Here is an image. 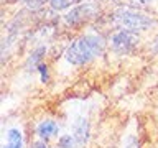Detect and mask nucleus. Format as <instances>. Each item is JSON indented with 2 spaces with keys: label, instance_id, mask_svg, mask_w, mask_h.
Wrapping results in <instances>:
<instances>
[{
  "label": "nucleus",
  "instance_id": "nucleus-4",
  "mask_svg": "<svg viewBox=\"0 0 158 148\" xmlns=\"http://www.w3.org/2000/svg\"><path fill=\"white\" fill-rule=\"evenodd\" d=\"M138 41H140V38H138L137 33L118 28L109 38V46H110V49L114 53L127 56V54L135 51V48L138 46Z\"/></svg>",
  "mask_w": 158,
  "mask_h": 148
},
{
  "label": "nucleus",
  "instance_id": "nucleus-7",
  "mask_svg": "<svg viewBox=\"0 0 158 148\" xmlns=\"http://www.w3.org/2000/svg\"><path fill=\"white\" fill-rule=\"evenodd\" d=\"M25 146V138L23 133L18 130V128H8L7 132V143L3 145V148H23Z\"/></svg>",
  "mask_w": 158,
  "mask_h": 148
},
{
  "label": "nucleus",
  "instance_id": "nucleus-10",
  "mask_svg": "<svg viewBox=\"0 0 158 148\" xmlns=\"http://www.w3.org/2000/svg\"><path fill=\"white\" fill-rule=\"evenodd\" d=\"M36 72L40 74V82L41 84H48L49 82V69H48V64L41 61L36 66Z\"/></svg>",
  "mask_w": 158,
  "mask_h": 148
},
{
  "label": "nucleus",
  "instance_id": "nucleus-2",
  "mask_svg": "<svg viewBox=\"0 0 158 148\" xmlns=\"http://www.w3.org/2000/svg\"><path fill=\"white\" fill-rule=\"evenodd\" d=\"M112 20L118 25V28L122 30H128L133 33H142V31H148L153 28L155 25V18H152L150 15L142 13L135 8H128V7H118L112 15Z\"/></svg>",
  "mask_w": 158,
  "mask_h": 148
},
{
  "label": "nucleus",
  "instance_id": "nucleus-8",
  "mask_svg": "<svg viewBox=\"0 0 158 148\" xmlns=\"http://www.w3.org/2000/svg\"><path fill=\"white\" fill-rule=\"evenodd\" d=\"M76 2L77 0H48V5L54 12H63L66 8H73V5Z\"/></svg>",
  "mask_w": 158,
  "mask_h": 148
},
{
  "label": "nucleus",
  "instance_id": "nucleus-12",
  "mask_svg": "<svg viewBox=\"0 0 158 148\" xmlns=\"http://www.w3.org/2000/svg\"><path fill=\"white\" fill-rule=\"evenodd\" d=\"M125 148H140V145H138V142L135 140V143H133V145H130V143H127Z\"/></svg>",
  "mask_w": 158,
  "mask_h": 148
},
{
  "label": "nucleus",
  "instance_id": "nucleus-3",
  "mask_svg": "<svg viewBox=\"0 0 158 148\" xmlns=\"http://www.w3.org/2000/svg\"><path fill=\"white\" fill-rule=\"evenodd\" d=\"M99 13V5L94 0H84V2L77 3L76 7H73L69 12L64 15V23L68 27H81L89 20H92Z\"/></svg>",
  "mask_w": 158,
  "mask_h": 148
},
{
  "label": "nucleus",
  "instance_id": "nucleus-9",
  "mask_svg": "<svg viewBox=\"0 0 158 148\" xmlns=\"http://www.w3.org/2000/svg\"><path fill=\"white\" fill-rule=\"evenodd\" d=\"M76 145L77 143H76V140H74L73 135H59L58 143H56L58 148H74Z\"/></svg>",
  "mask_w": 158,
  "mask_h": 148
},
{
  "label": "nucleus",
  "instance_id": "nucleus-1",
  "mask_svg": "<svg viewBox=\"0 0 158 148\" xmlns=\"http://www.w3.org/2000/svg\"><path fill=\"white\" fill-rule=\"evenodd\" d=\"M106 49V39L99 33H82L69 43L64 59L73 66H86L97 59Z\"/></svg>",
  "mask_w": 158,
  "mask_h": 148
},
{
  "label": "nucleus",
  "instance_id": "nucleus-6",
  "mask_svg": "<svg viewBox=\"0 0 158 148\" xmlns=\"http://www.w3.org/2000/svg\"><path fill=\"white\" fill-rule=\"evenodd\" d=\"M73 137L77 145H86L91 138V123L86 117H77L73 123Z\"/></svg>",
  "mask_w": 158,
  "mask_h": 148
},
{
  "label": "nucleus",
  "instance_id": "nucleus-11",
  "mask_svg": "<svg viewBox=\"0 0 158 148\" xmlns=\"http://www.w3.org/2000/svg\"><path fill=\"white\" fill-rule=\"evenodd\" d=\"M31 148H48V145H46V142L38 140V138H36V142L31 143Z\"/></svg>",
  "mask_w": 158,
  "mask_h": 148
},
{
  "label": "nucleus",
  "instance_id": "nucleus-5",
  "mask_svg": "<svg viewBox=\"0 0 158 148\" xmlns=\"http://www.w3.org/2000/svg\"><path fill=\"white\" fill-rule=\"evenodd\" d=\"M35 135H36L38 140H43V142H49V140H54V138H59L58 122L54 118H44V120L38 122Z\"/></svg>",
  "mask_w": 158,
  "mask_h": 148
}]
</instances>
